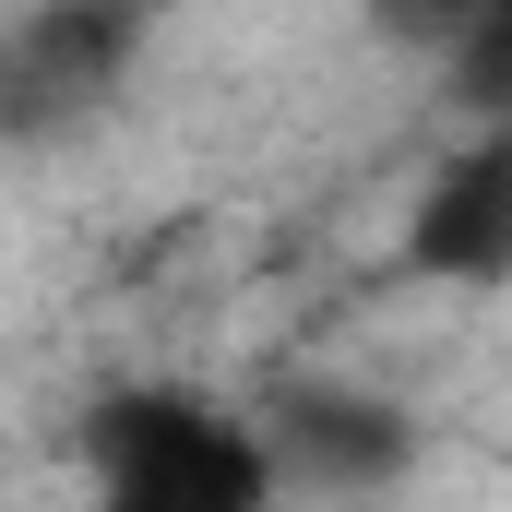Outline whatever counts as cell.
Masks as SVG:
<instances>
[{"mask_svg": "<svg viewBox=\"0 0 512 512\" xmlns=\"http://www.w3.org/2000/svg\"><path fill=\"white\" fill-rule=\"evenodd\" d=\"M358 24H370L382 48H417V60H441V48L477 24V0H358Z\"/></svg>", "mask_w": 512, "mask_h": 512, "instance_id": "6", "label": "cell"}, {"mask_svg": "<svg viewBox=\"0 0 512 512\" xmlns=\"http://www.w3.org/2000/svg\"><path fill=\"white\" fill-rule=\"evenodd\" d=\"M405 274L429 286H512V120H465L417 203H405Z\"/></svg>", "mask_w": 512, "mask_h": 512, "instance_id": "2", "label": "cell"}, {"mask_svg": "<svg viewBox=\"0 0 512 512\" xmlns=\"http://www.w3.org/2000/svg\"><path fill=\"white\" fill-rule=\"evenodd\" d=\"M429 72H441V96H453L465 120H512V0H477V24H465Z\"/></svg>", "mask_w": 512, "mask_h": 512, "instance_id": "5", "label": "cell"}, {"mask_svg": "<svg viewBox=\"0 0 512 512\" xmlns=\"http://www.w3.org/2000/svg\"><path fill=\"white\" fill-rule=\"evenodd\" d=\"M131 36H143V0H48V12H24L0 36V131L96 108L131 72Z\"/></svg>", "mask_w": 512, "mask_h": 512, "instance_id": "3", "label": "cell"}, {"mask_svg": "<svg viewBox=\"0 0 512 512\" xmlns=\"http://www.w3.org/2000/svg\"><path fill=\"white\" fill-rule=\"evenodd\" d=\"M84 465H96V489L131 501V512H262L286 489L274 429L239 417V405H215V393H179V382L96 393Z\"/></svg>", "mask_w": 512, "mask_h": 512, "instance_id": "1", "label": "cell"}, {"mask_svg": "<svg viewBox=\"0 0 512 512\" xmlns=\"http://www.w3.org/2000/svg\"><path fill=\"white\" fill-rule=\"evenodd\" d=\"M274 429V465L298 477H382L393 453H405V429H393L382 405H346V393H310V405H286V417H262Z\"/></svg>", "mask_w": 512, "mask_h": 512, "instance_id": "4", "label": "cell"}]
</instances>
